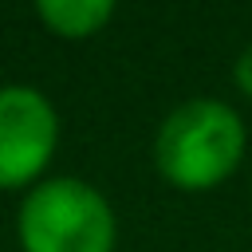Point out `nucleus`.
<instances>
[{"label": "nucleus", "mask_w": 252, "mask_h": 252, "mask_svg": "<svg viewBox=\"0 0 252 252\" xmlns=\"http://www.w3.org/2000/svg\"><path fill=\"white\" fill-rule=\"evenodd\" d=\"M244 158V122L217 98H189L165 114L154 138L158 173L185 193L220 185Z\"/></svg>", "instance_id": "obj_1"}, {"label": "nucleus", "mask_w": 252, "mask_h": 252, "mask_svg": "<svg viewBox=\"0 0 252 252\" xmlns=\"http://www.w3.org/2000/svg\"><path fill=\"white\" fill-rule=\"evenodd\" d=\"M24 252H114V209L110 201L79 181V177H51L39 181L16 220Z\"/></svg>", "instance_id": "obj_2"}, {"label": "nucleus", "mask_w": 252, "mask_h": 252, "mask_svg": "<svg viewBox=\"0 0 252 252\" xmlns=\"http://www.w3.org/2000/svg\"><path fill=\"white\" fill-rule=\"evenodd\" d=\"M59 118L47 94L12 83L0 87V189H20L43 173L55 154Z\"/></svg>", "instance_id": "obj_3"}, {"label": "nucleus", "mask_w": 252, "mask_h": 252, "mask_svg": "<svg viewBox=\"0 0 252 252\" xmlns=\"http://www.w3.org/2000/svg\"><path fill=\"white\" fill-rule=\"evenodd\" d=\"M35 16L55 35L83 39V35H94L114 16V4L110 0H39L35 4Z\"/></svg>", "instance_id": "obj_4"}, {"label": "nucleus", "mask_w": 252, "mask_h": 252, "mask_svg": "<svg viewBox=\"0 0 252 252\" xmlns=\"http://www.w3.org/2000/svg\"><path fill=\"white\" fill-rule=\"evenodd\" d=\"M232 79H236V87L252 98V43L236 55V63H232Z\"/></svg>", "instance_id": "obj_5"}]
</instances>
